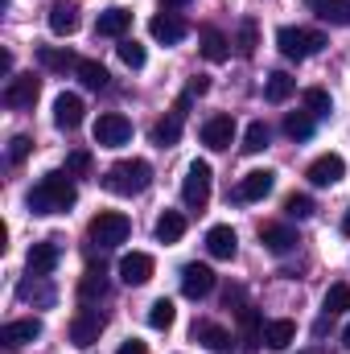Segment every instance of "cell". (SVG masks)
<instances>
[{
	"mask_svg": "<svg viewBox=\"0 0 350 354\" xmlns=\"http://www.w3.org/2000/svg\"><path fill=\"white\" fill-rule=\"evenodd\" d=\"M50 29H54L58 37H71V33L79 29V0H54V8H50Z\"/></svg>",
	"mask_w": 350,
	"mask_h": 354,
	"instance_id": "19",
	"label": "cell"
},
{
	"mask_svg": "<svg viewBox=\"0 0 350 354\" xmlns=\"http://www.w3.org/2000/svg\"><path fill=\"white\" fill-rule=\"evenodd\" d=\"M206 91H210V79H206V75H194V79H190V87H185V95H194V99H198V95H206Z\"/></svg>",
	"mask_w": 350,
	"mask_h": 354,
	"instance_id": "44",
	"label": "cell"
},
{
	"mask_svg": "<svg viewBox=\"0 0 350 354\" xmlns=\"http://www.w3.org/2000/svg\"><path fill=\"white\" fill-rule=\"evenodd\" d=\"M165 8H181V4H190V0H161Z\"/></svg>",
	"mask_w": 350,
	"mask_h": 354,
	"instance_id": "47",
	"label": "cell"
},
{
	"mask_svg": "<svg viewBox=\"0 0 350 354\" xmlns=\"http://www.w3.org/2000/svg\"><path fill=\"white\" fill-rule=\"evenodd\" d=\"M120 62L132 66V71H140V66H145V46L132 41V37H124V41H120Z\"/></svg>",
	"mask_w": 350,
	"mask_h": 354,
	"instance_id": "38",
	"label": "cell"
},
{
	"mask_svg": "<svg viewBox=\"0 0 350 354\" xmlns=\"http://www.w3.org/2000/svg\"><path fill=\"white\" fill-rule=\"evenodd\" d=\"M79 79H83V87H91V91H103V87H107V71H103L99 62H91V58H83V62H79Z\"/></svg>",
	"mask_w": 350,
	"mask_h": 354,
	"instance_id": "36",
	"label": "cell"
},
{
	"mask_svg": "<svg viewBox=\"0 0 350 354\" xmlns=\"http://www.w3.org/2000/svg\"><path fill=\"white\" fill-rule=\"evenodd\" d=\"M181 124H185V115L174 107L165 120H157V128H153V145H161V149L177 145V140H181Z\"/></svg>",
	"mask_w": 350,
	"mask_h": 354,
	"instance_id": "27",
	"label": "cell"
},
{
	"mask_svg": "<svg viewBox=\"0 0 350 354\" xmlns=\"http://www.w3.org/2000/svg\"><path fill=\"white\" fill-rule=\"evenodd\" d=\"M206 252H210L214 260H235L239 235H235L231 227H210V231H206Z\"/></svg>",
	"mask_w": 350,
	"mask_h": 354,
	"instance_id": "18",
	"label": "cell"
},
{
	"mask_svg": "<svg viewBox=\"0 0 350 354\" xmlns=\"http://www.w3.org/2000/svg\"><path fill=\"white\" fill-rule=\"evenodd\" d=\"M149 33H153L157 41H165V46H177V41L190 33V25H185L177 12H157V17L149 21Z\"/></svg>",
	"mask_w": 350,
	"mask_h": 354,
	"instance_id": "16",
	"label": "cell"
},
{
	"mask_svg": "<svg viewBox=\"0 0 350 354\" xmlns=\"http://www.w3.org/2000/svg\"><path fill=\"white\" fill-rule=\"evenodd\" d=\"M342 346L350 351V322H347V330H342Z\"/></svg>",
	"mask_w": 350,
	"mask_h": 354,
	"instance_id": "48",
	"label": "cell"
},
{
	"mask_svg": "<svg viewBox=\"0 0 350 354\" xmlns=\"http://www.w3.org/2000/svg\"><path fill=\"white\" fill-rule=\"evenodd\" d=\"M153 272H157V264H153L149 252H128V256L120 260V276H124V284H149Z\"/></svg>",
	"mask_w": 350,
	"mask_h": 354,
	"instance_id": "12",
	"label": "cell"
},
{
	"mask_svg": "<svg viewBox=\"0 0 350 354\" xmlns=\"http://www.w3.org/2000/svg\"><path fill=\"white\" fill-rule=\"evenodd\" d=\"M239 54L243 58L256 54V21H239Z\"/></svg>",
	"mask_w": 350,
	"mask_h": 354,
	"instance_id": "40",
	"label": "cell"
},
{
	"mask_svg": "<svg viewBox=\"0 0 350 354\" xmlns=\"http://www.w3.org/2000/svg\"><path fill=\"white\" fill-rule=\"evenodd\" d=\"M260 342L264 346H272V351H288V346L297 342V326H293L288 317H280V322H264Z\"/></svg>",
	"mask_w": 350,
	"mask_h": 354,
	"instance_id": "20",
	"label": "cell"
},
{
	"mask_svg": "<svg viewBox=\"0 0 350 354\" xmlns=\"http://www.w3.org/2000/svg\"><path fill=\"white\" fill-rule=\"evenodd\" d=\"M284 132H288L293 140H309V136H313V115H309V111H288V115H284Z\"/></svg>",
	"mask_w": 350,
	"mask_h": 354,
	"instance_id": "33",
	"label": "cell"
},
{
	"mask_svg": "<svg viewBox=\"0 0 350 354\" xmlns=\"http://www.w3.org/2000/svg\"><path fill=\"white\" fill-rule=\"evenodd\" d=\"M174 317H177L174 301H165V297H161V301H153V305H149V326H153V330H169V326H174Z\"/></svg>",
	"mask_w": 350,
	"mask_h": 354,
	"instance_id": "35",
	"label": "cell"
},
{
	"mask_svg": "<svg viewBox=\"0 0 350 354\" xmlns=\"http://www.w3.org/2000/svg\"><path fill=\"white\" fill-rule=\"evenodd\" d=\"M29 153H33V140H29V136H12V140H8V161H12V165H21Z\"/></svg>",
	"mask_w": 350,
	"mask_h": 354,
	"instance_id": "42",
	"label": "cell"
},
{
	"mask_svg": "<svg viewBox=\"0 0 350 354\" xmlns=\"http://www.w3.org/2000/svg\"><path fill=\"white\" fill-rule=\"evenodd\" d=\"M128 231H132V223H128V214H120V210H99V214L91 218V239H95L99 248H120V243L128 239Z\"/></svg>",
	"mask_w": 350,
	"mask_h": 354,
	"instance_id": "4",
	"label": "cell"
},
{
	"mask_svg": "<svg viewBox=\"0 0 350 354\" xmlns=\"http://www.w3.org/2000/svg\"><path fill=\"white\" fill-rule=\"evenodd\" d=\"M128 140H132V120H128V115L107 111V115L95 120V145H99V149H120V145H128Z\"/></svg>",
	"mask_w": 350,
	"mask_h": 354,
	"instance_id": "5",
	"label": "cell"
},
{
	"mask_svg": "<svg viewBox=\"0 0 350 354\" xmlns=\"http://www.w3.org/2000/svg\"><path fill=\"white\" fill-rule=\"evenodd\" d=\"M284 214H288V218H309V214H313V198L288 194V198H284Z\"/></svg>",
	"mask_w": 350,
	"mask_h": 354,
	"instance_id": "39",
	"label": "cell"
},
{
	"mask_svg": "<svg viewBox=\"0 0 350 354\" xmlns=\"http://www.w3.org/2000/svg\"><path fill=\"white\" fill-rule=\"evenodd\" d=\"M194 342H202L206 351H214V354L231 351V334L223 326H214V322H194Z\"/></svg>",
	"mask_w": 350,
	"mask_h": 354,
	"instance_id": "22",
	"label": "cell"
},
{
	"mask_svg": "<svg viewBox=\"0 0 350 354\" xmlns=\"http://www.w3.org/2000/svg\"><path fill=\"white\" fill-rule=\"evenodd\" d=\"M301 99H305V111H309L313 120H322V115H330V111H334V99H330V91H322V87H309Z\"/></svg>",
	"mask_w": 350,
	"mask_h": 354,
	"instance_id": "32",
	"label": "cell"
},
{
	"mask_svg": "<svg viewBox=\"0 0 350 354\" xmlns=\"http://www.w3.org/2000/svg\"><path fill=\"white\" fill-rule=\"evenodd\" d=\"M342 174H347V161H342L338 153H326V157H317V161L305 169V177H309L313 185H334V181H342Z\"/></svg>",
	"mask_w": 350,
	"mask_h": 354,
	"instance_id": "17",
	"label": "cell"
},
{
	"mask_svg": "<svg viewBox=\"0 0 350 354\" xmlns=\"http://www.w3.org/2000/svg\"><path fill=\"white\" fill-rule=\"evenodd\" d=\"M37 91H42V83H37L33 75H12L8 87H4V107H12V111L33 107V103H37Z\"/></svg>",
	"mask_w": 350,
	"mask_h": 354,
	"instance_id": "7",
	"label": "cell"
},
{
	"mask_svg": "<svg viewBox=\"0 0 350 354\" xmlns=\"http://www.w3.org/2000/svg\"><path fill=\"white\" fill-rule=\"evenodd\" d=\"M322 309H326V317H334V313H350V284H334V288L326 292Z\"/></svg>",
	"mask_w": 350,
	"mask_h": 354,
	"instance_id": "34",
	"label": "cell"
},
{
	"mask_svg": "<svg viewBox=\"0 0 350 354\" xmlns=\"http://www.w3.org/2000/svg\"><path fill=\"white\" fill-rule=\"evenodd\" d=\"M198 41H202V54H206V62H227V37L214 29V25H202V33H198Z\"/></svg>",
	"mask_w": 350,
	"mask_h": 354,
	"instance_id": "28",
	"label": "cell"
},
{
	"mask_svg": "<svg viewBox=\"0 0 350 354\" xmlns=\"http://www.w3.org/2000/svg\"><path fill=\"white\" fill-rule=\"evenodd\" d=\"M37 62H42L46 71H79V62H83V58H75L71 50H54V46H42V50H37Z\"/></svg>",
	"mask_w": 350,
	"mask_h": 354,
	"instance_id": "30",
	"label": "cell"
},
{
	"mask_svg": "<svg viewBox=\"0 0 350 354\" xmlns=\"http://www.w3.org/2000/svg\"><path fill=\"white\" fill-rule=\"evenodd\" d=\"M83 111H87V107H83L79 95H66V91H62V95L54 99V124H58L62 132H75V128L83 124Z\"/></svg>",
	"mask_w": 350,
	"mask_h": 354,
	"instance_id": "14",
	"label": "cell"
},
{
	"mask_svg": "<svg viewBox=\"0 0 350 354\" xmlns=\"http://www.w3.org/2000/svg\"><path fill=\"white\" fill-rule=\"evenodd\" d=\"M181 292H185L190 301L210 297V292H214V272L206 264H185L181 268Z\"/></svg>",
	"mask_w": 350,
	"mask_h": 354,
	"instance_id": "8",
	"label": "cell"
},
{
	"mask_svg": "<svg viewBox=\"0 0 350 354\" xmlns=\"http://www.w3.org/2000/svg\"><path fill=\"white\" fill-rule=\"evenodd\" d=\"M107 292V268L103 264H91L83 272V280H79V297L83 301H95V297H103Z\"/></svg>",
	"mask_w": 350,
	"mask_h": 354,
	"instance_id": "29",
	"label": "cell"
},
{
	"mask_svg": "<svg viewBox=\"0 0 350 354\" xmlns=\"http://www.w3.org/2000/svg\"><path fill=\"white\" fill-rule=\"evenodd\" d=\"M181 198H185V206H190V210H202V206L210 202V165H206V161H194V165L185 169Z\"/></svg>",
	"mask_w": 350,
	"mask_h": 354,
	"instance_id": "6",
	"label": "cell"
},
{
	"mask_svg": "<svg viewBox=\"0 0 350 354\" xmlns=\"http://www.w3.org/2000/svg\"><path fill=\"white\" fill-rule=\"evenodd\" d=\"M87 169H91V153L79 149V153H71V157H66V174H87Z\"/></svg>",
	"mask_w": 350,
	"mask_h": 354,
	"instance_id": "43",
	"label": "cell"
},
{
	"mask_svg": "<svg viewBox=\"0 0 350 354\" xmlns=\"http://www.w3.org/2000/svg\"><path fill=\"white\" fill-rule=\"evenodd\" d=\"M293 91H297V79L288 71H272L268 83H264V99L268 103H284V99H293Z\"/></svg>",
	"mask_w": 350,
	"mask_h": 354,
	"instance_id": "26",
	"label": "cell"
},
{
	"mask_svg": "<svg viewBox=\"0 0 350 354\" xmlns=\"http://www.w3.org/2000/svg\"><path fill=\"white\" fill-rule=\"evenodd\" d=\"M58 256H62L58 239H42V243H33V248H29V256H25L29 276H50V272L58 268Z\"/></svg>",
	"mask_w": 350,
	"mask_h": 354,
	"instance_id": "10",
	"label": "cell"
},
{
	"mask_svg": "<svg viewBox=\"0 0 350 354\" xmlns=\"http://www.w3.org/2000/svg\"><path fill=\"white\" fill-rule=\"evenodd\" d=\"M99 334H103V313H95V309H83V313L71 322V342H75V346H95Z\"/></svg>",
	"mask_w": 350,
	"mask_h": 354,
	"instance_id": "13",
	"label": "cell"
},
{
	"mask_svg": "<svg viewBox=\"0 0 350 354\" xmlns=\"http://www.w3.org/2000/svg\"><path fill=\"white\" fill-rule=\"evenodd\" d=\"M153 185V165L132 157V161H116L107 174H103V189L107 194H120V198H136Z\"/></svg>",
	"mask_w": 350,
	"mask_h": 354,
	"instance_id": "2",
	"label": "cell"
},
{
	"mask_svg": "<svg viewBox=\"0 0 350 354\" xmlns=\"http://www.w3.org/2000/svg\"><path fill=\"white\" fill-rule=\"evenodd\" d=\"M128 25H132V12L128 8H103L99 21H95V33L99 37H124Z\"/></svg>",
	"mask_w": 350,
	"mask_h": 354,
	"instance_id": "23",
	"label": "cell"
},
{
	"mask_svg": "<svg viewBox=\"0 0 350 354\" xmlns=\"http://www.w3.org/2000/svg\"><path fill=\"white\" fill-rule=\"evenodd\" d=\"M305 8L330 25H350V0H305Z\"/></svg>",
	"mask_w": 350,
	"mask_h": 354,
	"instance_id": "24",
	"label": "cell"
},
{
	"mask_svg": "<svg viewBox=\"0 0 350 354\" xmlns=\"http://www.w3.org/2000/svg\"><path fill=\"white\" fill-rule=\"evenodd\" d=\"M231 140H235V120H231V115H210V120L202 124V145H206V149L223 153V149H231Z\"/></svg>",
	"mask_w": 350,
	"mask_h": 354,
	"instance_id": "9",
	"label": "cell"
},
{
	"mask_svg": "<svg viewBox=\"0 0 350 354\" xmlns=\"http://www.w3.org/2000/svg\"><path fill=\"white\" fill-rule=\"evenodd\" d=\"M342 235H350V206H347V214H342Z\"/></svg>",
	"mask_w": 350,
	"mask_h": 354,
	"instance_id": "46",
	"label": "cell"
},
{
	"mask_svg": "<svg viewBox=\"0 0 350 354\" xmlns=\"http://www.w3.org/2000/svg\"><path fill=\"white\" fill-rule=\"evenodd\" d=\"M272 185H276V174H272V169H252V174H243L235 198H239V202H260V198L272 194Z\"/></svg>",
	"mask_w": 350,
	"mask_h": 354,
	"instance_id": "11",
	"label": "cell"
},
{
	"mask_svg": "<svg viewBox=\"0 0 350 354\" xmlns=\"http://www.w3.org/2000/svg\"><path fill=\"white\" fill-rule=\"evenodd\" d=\"M268 149V124L256 120V124H248V132H243V153H264Z\"/></svg>",
	"mask_w": 350,
	"mask_h": 354,
	"instance_id": "37",
	"label": "cell"
},
{
	"mask_svg": "<svg viewBox=\"0 0 350 354\" xmlns=\"http://www.w3.org/2000/svg\"><path fill=\"white\" fill-rule=\"evenodd\" d=\"M276 46H280V54H284V58L301 62V58H313V54L326 46V37H322V33H313V29L284 25V29H276Z\"/></svg>",
	"mask_w": 350,
	"mask_h": 354,
	"instance_id": "3",
	"label": "cell"
},
{
	"mask_svg": "<svg viewBox=\"0 0 350 354\" xmlns=\"http://www.w3.org/2000/svg\"><path fill=\"white\" fill-rule=\"evenodd\" d=\"M79 202V189H75V181L71 174H46L33 189H29V210L33 214H62V210H71Z\"/></svg>",
	"mask_w": 350,
	"mask_h": 354,
	"instance_id": "1",
	"label": "cell"
},
{
	"mask_svg": "<svg viewBox=\"0 0 350 354\" xmlns=\"http://www.w3.org/2000/svg\"><path fill=\"white\" fill-rule=\"evenodd\" d=\"M120 354H149V346L140 338H128V342H120Z\"/></svg>",
	"mask_w": 350,
	"mask_h": 354,
	"instance_id": "45",
	"label": "cell"
},
{
	"mask_svg": "<svg viewBox=\"0 0 350 354\" xmlns=\"http://www.w3.org/2000/svg\"><path fill=\"white\" fill-rule=\"evenodd\" d=\"M37 338H42V322H37V317L4 322V330H0V342H4V346H29V342H37Z\"/></svg>",
	"mask_w": 350,
	"mask_h": 354,
	"instance_id": "15",
	"label": "cell"
},
{
	"mask_svg": "<svg viewBox=\"0 0 350 354\" xmlns=\"http://www.w3.org/2000/svg\"><path fill=\"white\" fill-rule=\"evenodd\" d=\"M17 297H21V301H33V305H42V309H50L58 292H54V284H50L46 276H29V280L17 284Z\"/></svg>",
	"mask_w": 350,
	"mask_h": 354,
	"instance_id": "21",
	"label": "cell"
},
{
	"mask_svg": "<svg viewBox=\"0 0 350 354\" xmlns=\"http://www.w3.org/2000/svg\"><path fill=\"white\" fill-rule=\"evenodd\" d=\"M239 326H243V334H248V338H252V342H256V338H260V313H256V309H252V305H243V309H239Z\"/></svg>",
	"mask_w": 350,
	"mask_h": 354,
	"instance_id": "41",
	"label": "cell"
},
{
	"mask_svg": "<svg viewBox=\"0 0 350 354\" xmlns=\"http://www.w3.org/2000/svg\"><path fill=\"white\" fill-rule=\"evenodd\" d=\"M264 248L272 252V256H284V252H293L297 248V231L293 227H280V223H272V227H264Z\"/></svg>",
	"mask_w": 350,
	"mask_h": 354,
	"instance_id": "25",
	"label": "cell"
},
{
	"mask_svg": "<svg viewBox=\"0 0 350 354\" xmlns=\"http://www.w3.org/2000/svg\"><path fill=\"white\" fill-rule=\"evenodd\" d=\"M185 235V214L181 210H165L157 218V243H177Z\"/></svg>",
	"mask_w": 350,
	"mask_h": 354,
	"instance_id": "31",
	"label": "cell"
}]
</instances>
